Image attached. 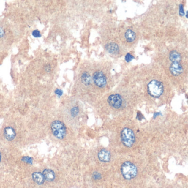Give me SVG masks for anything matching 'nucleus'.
Returning <instances> with one entry per match:
<instances>
[{
    "instance_id": "f257e3e1",
    "label": "nucleus",
    "mask_w": 188,
    "mask_h": 188,
    "mask_svg": "<svg viewBox=\"0 0 188 188\" xmlns=\"http://www.w3.org/2000/svg\"><path fill=\"white\" fill-rule=\"evenodd\" d=\"M121 172L124 178L127 180H131L136 177L138 169L136 165L131 162L123 163L121 167Z\"/></svg>"
},
{
    "instance_id": "f03ea898",
    "label": "nucleus",
    "mask_w": 188,
    "mask_h": 188,
    "mask_svg": "<svg viewBox=\"0 0 188 188\" xmlns=\"http://www.w3.org/2000/svg\"><path fill=\"white\" fill-rule=\"evenodd\" d=\"M147 89L150 96L154 98H158L162 94L164 89L161 82L152 80L148 84Z\"/></svg>"
},
{
    "instance_id": "7ed1b4c3",
    "label": "nucleus",
    "mask_w": 188,
    "mask_h": 188,
    "mask_svg": "<svg viewBox=\"0 0 188 188\" xmlns=\"http://www.w3.org/2000/svg\"><path fill=\"white\" fill-rule=\"evenodd\" d=\"M121 140L124 146L127 147H132L135 142L134 132L130 128L123 129L121 132Z\"/></svg>"
},
{
    "instance_id": "20e7f679",
    "label": "nucleus",
    "mask_w": 188,
    "mask_h": 188,
    "mask_svg": "<svg viewBox=\"0 0 188 188\" xmlns=\"http://www.w3.org/2000/svg\"><path fill=\"white\" fill-rule=\"evenodd\" d=\"M51 129L54 136L59 139H62L65 137L66 128L64 124L59 120L53 122L51 125Z\"/></svg>"
},
{
    "instance_id": "39448f33",
    "label": "nucleus",
    "mask_w": 188,
    "mask_h": 188,
    "mask_svg": "<svg viewBox=\"0 0 188 188\" xmlns=\"http://www.w3.org/2000/svg\"><path fill=\"white\" fill-rule=\"evenodd\" d=\"M108 102L109 104L115 109H119L122 106L123 99L119 94H111L108 98Z\"/></svg>"
},
{
    "instance_id": "423d86ee",
    "label": "nucleus",
    "mask_w": 188,
    "mask_h": 188,
    "mask_svg": "<svg viewBox=\"0 0 188 188\" xmlns=\"http://www.w3.org/2000/svg\"><path fill=\"white\" fill-rule=\"evenodd\" d=\"M93 80L96 86L100 88L104 87L107 85L106 77L101 71H97L94 73Z\"/></svg>"
},
{
    "instance_id": "0eeeda50",
    "label": "nucleus",
    "mask_w": 188,
    "mask_h": 188,
    "mask_svg": "<svg viewBox=\"0 0 188 188\" xmlns=\"http://www.w3.org/2000/svg\"><path fill=\"white\" fill-rule=\"evenodd\" d=\"M170 71L173 76H179L183 72L182 66L178 62H174L170 66Z\"/></svg>"
},
{
    "instance_id": "6e6552de",
    "label": "nucleus",
    "mask_w": 188,
    "mask_h": 188,
    "mask_svg": "<svg viewBox=\"0 0 188 188\" xmlns=\"http://www.w3.org/2000/svg\"><path fill=\"white\" fill-rule=\"evenodd\" d=\"M98 157L100 161L103 162H108L110 160L111 154L109 151L106 149H102L99 152Z\"/></svg>"
},
{
    "instance_id": "1a4fd4ad",
    "label": "nucleus",
    "mask_w": 188,
    "mask_h": 188,
    "mask_svg": "<svg viewBox=\"0 0 188 188\" xmlns=\"http://www.w3.org/2000/svg\"><path fill=\"white\" fill-rule=\"evenodd\" d=\"M4 135L6 139L9 141H11L15 138V132L11 127H7L4 130Z\"/></svg>"
},
{
    "instance_id": "9d476101",
    "label": "nucleus",
    "mask_w": 188,
    "mask_h": 188,
    "mask_svg": "<svg viewBox=\"0 0 188 188\" xmlns=\"http://www.w3.org/2000/svg\"><path fill=\"white\" fill-rule=\"evenodd\" d=\"M105 49L109 53L111 54H116L119 53V46L114 42H110L107 44L105 45Z\"/></svg>"
},
{
    "instance_id": "9b49d317",
    "label": "nucleus",
    "mask_w": 188,
    "mask_h": 188,
    "mask_svg": "<svg viewBox=\"0 0 188 188\" xmlns=\"http://www.w3.org/2000/svg\"><path fill=\"white\" fill-rule=\"evenodd\" d=\"M32 177H33V179L38 184H42L44 182L45 179L42 173H40V172H35L33 174Z\"/></svg>"
},
{
    "instance_id": "f8f14e48",
    "label": "nucleus",
    "mask_w": 188,
    "mask_h": 188,
    "mask_svg": "<svg viewBox=\"0 0 188 188\" xmlns=\"http://www.w3.org/2000/svg\"><path fill=\"white\" fill-rule=\"evenodd\" d=\"M43 176L44 177V179L48 181H54L55 175L54 172L51 169H45L43 172Z\"/></svg>"
},
{
    "instance_id": "ddd939ff",
    "label": "nucleus",
    "mask_w": 188,
    "mask_h": 188,
    "mask_svg": "<svg viewBox=\"0 0 188 188\" xmlns=\"http://www.w3.org/2000/svg\"><path fill=\"white\" fill-rule=\"evenodd\" d=\"M81 81L86 86L91 85L92 82V77L87 72H84L81 76Z\"/></svg>"
},
{
    "instance_id": "4468645a",
    "label": "nucleus",
    "mask_w": 188,
    "mask_h": 188,
    "mask_svg": "<svg viewBox=\"0 0 188 188\" xmlns=\"http://www.w3.org/2000/svg\"><path fill=\"white\" fill-rule=\"evenodd\" d=\"M169 59L172 62H179L181 60V54L176 51H172L169 54Z\"/></svg>"
},
{
    "instance_id": "2eb2a0df",
    "label": "nucleus",
    "mask_w": 188,
    "mask_h": 188,
    "mask_svg": "<svg viewBox=\"0 0 188 188\" xmlns=\"http://www.w3.org/2000/svg\"><path fill=\"white\" fill-rule=\"evenodd\" d=\"M125 38L127 39V41L128 42H132L135 40V39L136 38V35L135 33L131 29H128L127 31L125 32Z\"/></svg>"
},
{
    "instance_id": "dca6fc26",
    "label": "nucleus",
    "mask_w": 188,
    "mask_h": 188,
    "mask_svg": "<svg viewBox=\"0 0 188 188\" xmlns=\"http://www.w3.org/2000/svg\"><path fill=\"white\" fill-rule=\"evenodd\" d=\"M93 178L95 180H99L101 178V175L98 172H94L93 174Z\"/></svg>"
},
{
    "instance_id": "f3484780",
    "label": "nucleus",
    "mask_w": 188,
    "mask_h": 188,
    "mask_svg": "<svg viewBox=\"0 0 188 188\" xmlns=\"http://www.w3.org/2000/svg\"><path fill=\"white\" fill-rule=\"evenodd\" d=\"M32 35L35 38H39L41 37V33L39 31L37 30H35L33 31Z\"/></svg>"
},
{
    "instance_id": "a211bd4d",
    "label": "nucleus",
    "mask_w": 188,
    "mask_h": 188,
    "mask_svg": "<svg viewBox=\"0 0 188 188\" xmlns=\"http://www.w3.org/2000/svg\"><path fill=\"white\" fill-rule=\"evenodd\" d=\"M134 56L132 55H131L130 54L128 53L127 54V55L125 56V60L127 62H130L134 59Z\"/></svg>"
},
{
    "instance_id": "6ab92c4d",
    "label": "nucleus",
    "mask_w": 188,
    "mask_h": 188,
    "mask_svg": "<svg viewBox=\"0 0 188 188\" xmlns=\"http://www.w3.org/2000/svg\"><path fill=\"white\" fill-rule=\"evenodd\" d=\"M78 112V108L77 107L73 108V109H72V110H71V113H72V115H73V116H75V115H77Z\"/></svg>"
},
{
    "instance_id": "aec40b11",
    "label": "nucleus",
    "mask_w": 188,
    "mask_h": 188,
    "mask_svg": "<svg viewBox=\"0 0 188 188\" xmlns=\"http://www.w3.org/2000/svg\"><path fill=\"white\" fill-rule=\"evenodd\" d=\"M183 5L181 4V6H180V9H179V15L181 16H183V15H184V10H183Z\"/></svg>"
},
{
    "instance_id": "412c9836",
    "label": "nucleus",
    "mask_w": 188,
    "mask_h": 188,
    "mask_svg": "<svg viewBox=\"0 0 188 188\" xmlns=\"http://www.w3.org/2000/svg\"><path fill=\"white\" fill-rule=\"evenodd\" d=\"M4 31L1 27H0V38H2V37H4Z\"/></svg>"
},
{
    "instance_id": "4be33fe9",
    "label": "nucleus",
    "mask_w": 188,
    "mask_h": 188,
    "mask_svg": "<svg viewBox=\"0 0 188 188\" xmlns=\"http://www.w3.org/2000/svg\"><path fill=\"white\" fill-rule=\"evenodd\" d=\"M24 158L26 159H23V161H26L27 162H30V163L31 162V160L29 157H24Z\"/></svg>"
},
{
    "instance_id": "5701e85b",
    "label": "nucleus",
    "mask_w": 188,
    "mask_h": 188,
    "mask_svg": "<svg viewBox=\"0 0 188 188\" xmlns=\"http://www.w3.org/2000/svg\"><path fill=\"white\" fill-rule=\"evenodd\" d=\"M55 93L57 94H59V96H61L62 94V91L61 90H59V89H58V90H56V91H55Z\"/></svg>"
},
{
    "instance_id": "b1692460",
    "label": "nucleus",
    "mask_w": 188,
    "mask_h": 188,
    "mask_svg": "<svg viewBox=\"0 0 188 188\" xmlns=\"http://www.w3.org/2000/svg\"><path fill=\"white\" fill-rule=\"evenodd\" d=\"M1 154H0V161H1Z\"/></svg>"
}]
</instances>
